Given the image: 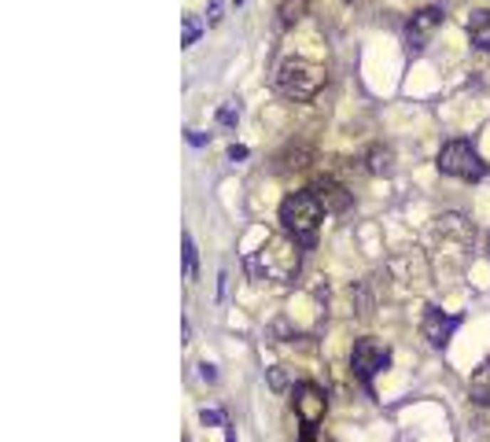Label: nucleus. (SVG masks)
<instances>
[{
  "mask_svg": "<svg viewBox=\"0 0 490 442\" xmlns=\"http://www.w3.org/2000/svg\"><path fill=\"white\" fill-rule=\"evenodd\" d=\"M303 442H313V428H303Z\"/></svg>",
  "mask_w": 490,
  "mask_h": 442,
  "instance_id": "21",
  "label": "nucleus"
},
{
  "mask_svg": "<svg viewBox=\"0 0 490 442\" xmlns=\"http://www.w3.org/2000/svg\"><path fill=\"white\" fill-rule=\"evenodd\" d=\"M236 118H240V107H236V103H229V107L218 110V122H221V125H232Z\"/></svg>",
  "mask_w": 490,
  "mask_h": 442,
  "instance_id": "16",
  "label": "nucleus"
},
{
  "mask_svg": "<svg viewBox=\"0 0 490 442\" xmlns=\"http://www.w3.org/2000/svg\"><path fill=\"white\" fill-rule=\"evenodd\" d=\"M391 159H395L391 148H372V151H369V170H372V173H387V170H391Z\"/></svg>",
  "mask_w": 490,
  "mask_h": 442,
  "instance_id": "13",
  "label": "nucleus"
},
{
  "mask_svg": "<svg viewBox=\"0 0 490 442\" xmlns=\"http://www.w3.org/2000/svg\"><path fill=\"white\" fill-rule=\"evenodd\" d=\"M229 159H232V163H236V159H247V148H240V144H232V148H229Z\"/></svg>",
  "mask_w": 490,
  "mask_h": 442,
  "instance_id": "19",
  "label": "nucleus"
},
{
  "mask_svg": "<svg viewBox=\"0 0 490 442\" xmlns=\"http://www.w3.org/2000/svg\"><path fill=\"white\" fill-rule=\"evenodd\" d=\"M188 140H192V144H207L210 137H207V133H199V129H188Z\"/></svg>",
  "mask_w": 490,
  "mask_h": 442,
  "instance_id": "20",
  "label": "nucleus"
},
{
  "mask_svg": "<svg viewBox=\"0 0 490 442\" xmlns=\"http://www.w3.org/2000/svg\"><path fill=\"white\" fill-rule=\"evenodd\" d=\"M321 217H325V207H321V199L313 195V188L310 192H295V195H288L281 203V225H284L288 236L299 240L303 247H313Z\"/></svg>",
  "mask_w": 490,
  "mask_h": 442,
  "instance_id": "3",
  "label": "nucleus"
},
{
  "mask_svg": "<svg viewBox=\"0 0 490 442\" xmlns=\"http://www.w3.org/2000/svg\"><path fill=\"white\" fill-rule=\"evenodd\" d=\"M269 384H273L276 391H284V387H288V376H284L281 369H273V372H269Z\"/></svg>",
  "mask_w": 490,
  "mask_h": 442,
  "instance_id": "17",
  "label": "nucleus"
},
{
  "mask_svg": "<svg viewBox=\"0 0 490 442\" xmlns=\"http://www.w3.org/2000/svg\"><path fill=\"white\" fill-rule=\"evenodd\" d=\"M181 247H184V280H196V273H199V255H196V240H192V236L184 232Z\"/></svg>",
  "mask_w": 490,
  "mask_h": 442,
  "instance_id": "11",
  "label": "nucleus"
},
{
  "mask_svg": "<svg viewBox=\"0 0 490 442\" xmlns=\"http://www.w3.org/2000/svg\"><path fill=\"white\" fill-rule=\"evenodd\" d=\"M247 269L259 277V280H276V284H291L303 269V243L288 236V232H276L269 236L254 258L247 262Z\"/></svg>",
  "mask_w": 490,
  "mask_h": 442,
  "instance_id": "1",
  "label": "nucleus"
},
{
  "mask_svg": "<svg viewBox=\"0 0 490 442\" xmlns=\"http://www.w3.org/2000/svg\"><path fill=\"white\" fill-rule=\"evenodd\" d=\"M232 4H244V0H232Z\"/></svg>",
  "mask_w": 490,
  "mask_h": 442,
  "instance_id": "23",
  "label": "nucleus"
},
{
  "mask_svg": "<svg viewBox=\"0 0 490 442\" xmlns=\"http://www.w3.org/2000/svg\"><path fill=\"white\" fill-rule=\"evenodd\" d=\"M472 391H476V394L490 391V361H483V365H479V372L472 376Z\"/></svg>",
  "mask_w": 490,
  "mask_h": 442,
  "instance_id": "15",
  "label": "nucleus"
},
{
  "mask_svg": "<svg viewBox=\"0 0 490 442\" xmlns=\"http://www.w3.org/2000/svg\"><path fill=\"white\" fill-rule=\"evenodd\" d=\"M457 324H461V317L457 314H442V309H428L424 314V324H420V332H424V339H428L432 346H446L454 339V332H457Z\"/></svg>",
  "mask_w": 490,
  "mask_h": 442,
  "instance_id": "8",
  "label": "nucleus"
},
{
  "mask_svg": "<svg viewBox=\"0 0 490 442\" xmlns=\"http://www.w3.org/2000/svg\"><path fill=\"white\" fill-rule=\"evenodd\" d=\"M225 442H236V435H232V428H229V438H225Z\"/></svg>",
  "mask_w": 490,
  "mask_h": 442,
  "instance_id": "22",
  "label": "nucleus"
},
{
  "mask_svg": "<svg viewBox=\"0 0 490 442\" xmlns=\"http://www.w3.org/2000/svg\"><path fill=\"white\" fill-rule=\"evenodd\" d=\"M468 41H472V48L490 52V8H479L468 15Z\"/></svg>",
  "mask_w": 490,
  "mask_h": 442,
  "instance_id": "10",
  "label": "nucleus"
},
{
  "mask_svg": "<svg viewBox=\"0 0 490 442\" xmlns=\"http://www.w3.org/2000/svg\"><path fill=\"white\" fill-rule=\"evenodd\" d=\"M184 442H188V438H184Z\"/></svg>",
  "mask_w": 490,
  "mask_h": 442,
  "instance_id": "24",
  "label": "nucleus"
},
{
  "mask_svg": "<svg viewBox=\"0 0 490 442\" xmlns=\"http://www.w3.org/2000/svg\"><path fill=\"white\" fill-rule=\"evenodd\" d=\"M273 85H276V93L288 96V100H313L325 85V66L310 63L303 56H288V59L276 63Z\"/></svg>",
  "mask_w": 490,
  "mask_h": 442,
  "instance_id": "2",
  "label": "nucleus"
},
{
  "mask_svg": "<svg viewBox=\"0 0 490 442\" xmlns=\"http://www.w3.org/2000/svg\"><path fill=\"white\" fill-rule=\"evenodd\" d=\"M291 402H295V413L303 416L306 428H313L317 420L325 416V409H328V398H325V391L317 384H295L291 387Z\"/></svg>",
  "mask_w": 490,
  "mask_h": 442,
  "instance_id": "6",
  "label": "nucleus"
},
{
  "mask_svg": "<svg viewBox=\"0 0 490 442\" xmlns=\"http://www.w3.org/2000/svg\"><path fill=\"white\" fill-rule=\"evenodd\" d=\"M391 365V350L383 346L380 339L365 336V339H358L354 350H350V369L361 384H372V376H380L383 369Z\"/></svg>",
  "mask_w": 490,
  "mask_h": 442,
  "instance_id": "5",
  "label": "nucleus"
},
{
  "mask_svg": "<svg viewBox=\"0 0 490 442\" xmlns=\"http://www.w3.org/2000/svg\"><path fill=\"white\" fill-rule=\"evenodd\" d=\"M442 19H446L442 8H420V11L406 22V44H410V52L428 48V41H432V34L442 26Z\"/></svg>",
  "mask_w": 490,
  "mask_h": 442,
  "instance_id": "7",
  "label": "nucleus"
},
{
  "mask_svg": "<svg viewBox=\"0 0 490 442\" xmlns=\"http://www.w3.org/2000/svg\"><path fill=\"white\" fill-rule=\"evenodd\" d=\"M439 173L457 177V181H479L486 177V163L468 140H450L439 151Z\"/></svg>",
  "mask_w": 490,
  "mask_h": 442,
  "instance_id": "4",
  "label": "nucleus"
},
{
  "mask_svg": "<svg viewBox=\"0 0 490 442\" xmlns=\"http://www.w3.org/2000/svg\"><path fill=\"white\" fill-rule=\"evenodd\" d=\"M310 8V0H281V22L284 26H291V22H299Z\"/></svg>",
  "mask_w": 490,
  "mask_h": 442,
  "instance_id": "12",
  "label": "nucleus"
},
{
  "mask_svg": "<svg viewBox=\"0 0 490 442\" xmlns=\"http://www.w3.org/2000/svg\"><path fill=\"white\" fill-rule=\"evenodd\" d=\"M313 195L321 199L325 214H343V210L350 207V192H347L343 185L328 181V177H321V181H313Z\"/></svg>",
  "mask_w": 490,
  "mask_h": 442,
  "instance_id": "9",
  "label": "nucleus"
},
{
  "mask_svg": "<svg viewBox=\"0 0 490 442\" xmlns=\"http://www.w3.org/2000/svg\"><path fill=\"white\" fill-rule=\"evenodd\" d=\"M199 416H203V424H225V416H221L218 409H203Z\"/></svg>",
  "mask_w": 490,
  "mask_h": 442,
  "instance_id": "18",
  "label": "nucleus"
},
{
  "mask_svg": "<svg viewBox=\"0 0 490 442\" xmlns=\"http://www.w3.org/2000/svg\"><path fill=\"white\" fill-rule=\"evenodd\" d=\"M199 34H203V22H199L196 15H184V34H181V44H184V48H188V44H196Z\"/></svg>",
  "mask_w": 490,
  "mask_h": 442,
  "instance_id": "14",
  "label": "nucleus"
}]
</instances>
